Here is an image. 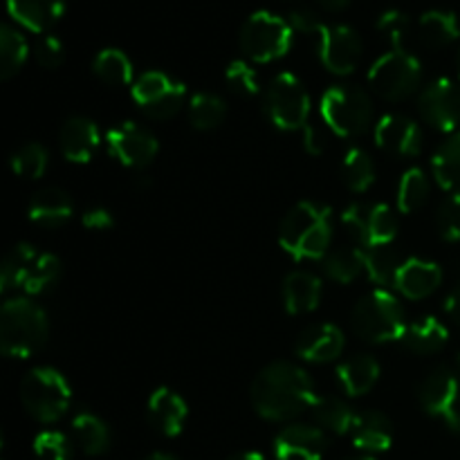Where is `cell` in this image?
Returning a JSON list of instances; mask_svg holds the SVG:
<instances>
[{
    "label": "cell",
    "mask_w": 460,
    "mask_h": 460,
    "mask_svg": "<svg viewBox=\"0 0 460 460\" xmlns=\"http://www.w3.org/2000/svg\"><path fill=\"white\" fill-rule=\"evenodd\" d=\"M460 22L456 13L443 12V9H431L425 12L418 21V39L425 48L443 49L458 40Z\"/></svg>",
    "instance_id": "484cf974"
},
{
    "label": "cell",
    "mask_w": 460,
    "mask_h": 460,
    "mask_svg": "<svg viewBox=\"0 0 460 460\" xmlns=\"http://www.w3.org/2000/svg\"><path fill=\"white\" fill-rule=\"evenodd\" d=\"M319 112L328 128L340 137H358L373 121V102L355 85H332L319 102Z\"/></svg>",
    "instance_id": "52a82bcc"
},
{
    "label": "cell",
    "mask_w": 460,
    "mask_h": 460,
    "mask_svg": "<svg viewBox=\"0 0 460 460\" xmlns=\"http://www.w3.org/2000/svg\"><path fill=\"white\" fill-rule=\"evenodd\" d=\"M61 277V261L48 252L36 250L30 243H18L3 261L0 288L3 292L22 290L25 295H40L49 290Z\"/></svg>",
    "instance_id": "277c9868"
},
{
    "label": "cell",
    "mask_w": 460,
    "mask_h": 460,
    "mask_svg": "<svg viewBox=\"0 0 460 460\" xmlns=\"http://www.w3.org/2000/svg\"><path fill=\"white\" fill-rule=\"evenodd\" d=\"M313 416L319 425L331 429L332 434H350L355 420H358V413L353 411V407L341 398H335V395H322V398L317 395L313 404Z\"/></svg>",
    "instance_id": "f546056e"
},
{
    "label": "cell",
    "mask_w": 460,
    "mask_h": 460,
    "mask_svg": "<svg viewBox=\"0 0 460 460\" xmlns=\"http://www.w3.org/2000/svg\"><path fill=\"white\" fill-rule=\"evenodd\" d=\"M27 57H30V45L25 36L12 25L0 27V79L7 81L18 75Z\"/></svg>",
    "instance_id": "1f68e13d"
},
{
    "label": "cell",
    "mask_w": 460,
    "mask_h": 460,
    "mask_svg": "<svg viewBox=\"0 0 460 460\" xmlns=\"http://www.w3.org/2000/svg\"><path fill=\"white\" fill-rule=\"evenodd\" d=\"M322 299V281L313 272H296L288 274L283 281V305L290 314L313 313Z\"/></svg>",
    "instance_id": "d4e9b609"
},
{
    "label": "cell",
    "mask_w": 460,
    "mask_h": 460,
    "mask_svg": "<svg viewBox=\"0 0 460 460\" xmlns=\"http://www.w3.org/2000/svg\"><path fill=\"white\" fill-rule=\"evenodd\" d=\"M250 398L261 418L286 422L313 409L317 395L304 368L292 362H272L254 377Z\"/></svg>",
    "instance_id": "6da1fadb"
},
{
    "label": "cell",
    "mask_w": 460,
    "mask_h": 460,
    "mask_svg": "<svg viewBox=\"0 0 460 460\" xmlns=\"http://www.w3.org/2000/svg\"><path fill=\"white\" fill-rule=\"evenodd\" d=\"M227 460H265V458L261 456L259 452H241V454H234V456Z\"/></svg>",
    "instance_id": "f5cc1de1"
},
{
    "label": "cell",
    "mask_w": 460,
    "mask_h": 460,
    "mask_svg": "<svg viewBox=\"0 0 460 460\" xmlns=\"http://www.w3.org/2000/svg\"><path fill=\"white\" fill-rule=\"evenodd\" d=\"M395 236H398V218L394 209L389 205H371L367 247H389Z\"/></svg>",
    "instance_id": "f35d334b"
},
{
    "label": "cell",
    "mask_w": 460,
    "mask_h": 460,
    "mask_svg": "<svg viewBox=\"0 0 460 460\" xmlns=\"http://www.w3.org/2000/svg\"><path fill=\"white\" fill-rule=\"evenodd\" d=\"M362 460H373V458H362Z\"/></svg>",
    "instance_id": "6f0895ef"
},
{
    "label": "cell",
    "mask_w": 460,
    "mask_h": 460,
    "mask_svg": "<svg viewBox=\"0 0 460 460\" xmlns=\"http://www.w3.org/2000/svg\"><path fill=\"white\" fill-rule=\"evenodd\" d=\"M72 211H75V205L70 196L58 187H45L36 191L27 207L31 223L43 225V227H58L72 218Z\"/></svg>",
    "instance_id": "603a6c76"
},
{
    "label": "cell",
    "mask_w": 460,
    "mask_h": 460,
    "mask_svg": "<svg viewBox=\"0 0 460 460\" xmlns=\"http://www.w3.org/2000/svg\"><path fill=\"white\" fill-rule=\"evenodd\" d=\"M362 259L364 272L376 286H380L382 290L386 286H394L400 263L389 247H362Z\"/></svg>",
    "instance_id": "d590c367"
},
{
    "label": "cell",
    "mask_w": 460,
    "mask_h": 460,
    "mask_svg": "<svg viewBox=\"0 0 460 460\" xmlns=\"http://www.w3.org/2000/svg\"><path fill=\"white\" fill-rule=\"evenodd\" d=\"M409 27H411V22H409L407 13L398 12V9H386V12L377 18V30L391 40L394 49H404L402 45L404 40H407Z\"/></svg>",
    "instance_id": "ee69618b"
},
{
    "label": "cell",
    "mask_w": 460,
    "mask_h": 460,
    "mask_svg": "<svg viewBox=\"0 0 460 460\" xmlns=\"http://www.w3.org/2000/svg\"><path fill=\"white\" fill-rule=\"evenodd\" d=\"M21 402L34 420L49 425L66 416L72 402V389L54 368H31L21 382Z\"/></svg>",
    "instance_id": "5b68a950"
},
{
    "label": "cell",
    "mask_w": 460,
    "mask_h": 460,
    "mask_svg": "<svg viewBox=\"0 0 460 460\" xmlns=\"http://www.w3.org/2000/svg\"><path fill=\"white\" fill-rule=\"evenodd\" d=\"M445 310H447V314L452 317V322H456L460 326V283L449 292L447 301H445Z\"/></svg>",
    "instance_id": "f907efd6"
},
{
    "label": "cell",
    "mask_w": 460,
    "mask_h": 460,
    "mask_svg": "<svg viewBox=\"0 0 460 460\" xmlns=\"http://www.w3.org/2000/svg\"><path fill=\"white\" fill-rule=\"evenodd\" d=\"M341 175H344V184L350 191L364 193L376 182V164L367 151L350 148L344 157V164H341Z\"/></svg>",
    "instance_id": "d6a6232c"
},
{
    "label": "cell",
    "mask_w": 460,
    "mask_h": 460,
    "mask_svg": "<svg viewBox=\"0 0 460 460\" xmlns=\"http://www.w3.org/2000/svg\"><path fill=\"white\" fill-rule=\"evenodd\" d=\"M418 111L431 128L456 133L460 126V84L449 76L431 81L418 97Z\"/></svg>",
    "instance_id": "4fadbf2b"
},
{
    "label": "cell",
    "mask_w": 460,
    "mask_h": 460,
    "mask_svg": "<svg viewBox=\"0 0 460 460\" xmlns=\"http://www.w3.org/2000/svg\"><path fill=\"white\" fill-rule=\"evenodd\" d=\"M189 407L182 395H178L171 389H157L148 398V422L153 429L160 431L166 438H175L182 434L187 425Z\"/></svg>",
    "instance_id": "44dd1931"
},
{
    "label": "cell",
    "mask_w": 460,
    "mask_h": 460,
    "mask_svg": "<svg viewBox=\"0 0 460 460\" xmlns=\"http://www.w3.org/2000/svg\"><path fill=\"white\" fill-rule=\"evenodd\" d=\"M7 12L25 30L45 34L61 21L66 0H7Z\"/></svg>",
    "instance_id": "7402d4cb"
},
{
    "label": "cell",
    "mask_w": 460,
    "mask_h": 460,
    "mask_svg": "<svg viewBox=\"0 0 460 460\" xmlns=\"http://www.w3.org/2000/svg\"><path fill=\"white\" fill-rule=\"evenodd\" d=\"M434 178L447 193H460V130L449 135L431 160Z\"/></svg>",
    "instance_id": "f1b7e54d"
},
{
    "label": "cell",
    "mask_w": 460,
    "mask_h": 460,
    "mask_svg": "<svg viewBox=\"0 0 460 460\" xmlns=\"http://www.w3.org/2000/svg\"><path fill=\"white\" fill-rule=\"evenodd\" d=\"M72 434H75L76 443L84 449L88 456H99L111 447V431L108 425L99 416L90 411L76 413L72 420Z\"/></svg>",
    "instance_id": "4dcf8cb0"
},
{
    "label": "cell",
    "mask_w": 460,
    "mask_h": 460,
    "mask_svg": "<svg viewBox=\"0 0 460 460\" xmlns=\"http://www.w3.org/2000/svg\"><path fill=\"white\" fill-rule=\"evenodd\" d=\"M295 350L304 362H332L344 350V332L335 323H317V326H310L308 331L301 332Z\"/></svg>",
    "instance_id": "ffe728a7"
},
{
    "label": "cell",
    "mask_w": 460,
    "mask_h": 460,
    "mask_svg": "<svg viewBox=\"0 0 460 460\" xmlns=\"http://www.w3.org/2000/svg\"><path fill=\"white\" fill-rule=\"evenodd\" d=\"M326 436L313 425H288L274 438L277 460H322L326 452Z\"/></svg>",
    "instance_id": "e0dca14e"
},
{
    "label": "cell",
    "mask_w": 460,
    "mask_h": 460,
    "mask_svg": "<svg viewBox=\"0 0 460 460\" xmlns=\"http://www.w3.org/2000/svg\"><path fill=\"white\" fill-rule=\"evenodd\" d=\"M49 335L48 314L25 296L3 304L0 310V350L12 359H27L39 353Z\"/></svg>",
    "instance_id": "3957f363"
},
{
    "label": "cell",
    "mask_w": 460,
    "mask_h": 460,
    "mask_svg": "<svg viewBox=\"0 0 460 460\" xmlns=\"http://www.w3.org/2000/svg\"><path fill=\"white\" fill-rule=\"evenodd\" d=\"M404 310L400 301L389 290H373L371 295L358 301L353 310V331L371 344L402 340Z\"/></svg>",
    "instance_id": "8992f818"
},
{
    "label": "cell",
    "mask_w": 460,
    "mask_h": 460,
    "mask_svg": "<svg viewBox=\"0 0 460 460\" xmlns=\"http://www.w3.org/2000/svg\"><path fill=\"white\" fill-rule=\"evenodd\" d=\"M48 169V151L40 144L30 142L12 155V171L18 178L36 180Z\"/></svg>",
    "instance_id": "ab89813d"
},
{
    "label": "cell",
    "mask_w": 460,
    "mask_h": 460,
    "mask_svg": "<svg viewBox=\"0 0 460 460\" xmlns=\"http://www.w3.org/2000/svg\"><path fill=\"white\" fill-rule=\"evenodd\" d=\"M304 148L310 155H322L323 148H326V137L322 135V130L317 126L308 124L304 128Z\"/></svg>",
    "instance_id": "681fc988"
},
{
    "label": "cell",
    "mask_w": 460,
    "mask_h": 460,
    "mask_svg": "<svg viewBox=\"0 0 460 460\" xmlns=\"http://www.w3.org/2000/svg\"><path fill=\"white\" fill-rule=\"evenodd\" d=\"M81 223H84V227L90 229V232H106V229L112 227L115 220H112V214L108 209H103V207H94V209L85 211Z\"/></svg>",
    "instance_id": "c3c4849f"
},
{
    "label": "cell",
    "mask_w": 460,
    "mask_h": 460,
    "mask_svg": "<svg viewBox=\"0 0 460 460\" xmlns=\"http://www.w3.org/2000/svg\"><path fill=\"white\" fill-rule=\"evenodd\" d=\"M36 460H72V445L61 431H40L34 438Z\"/></svg>",
    "instance_id": "7bdbcfd3"
},
{
    "label": "cell",
    "mask_w": 460,
    "mask_h": 460,
    "mask_svg": "<svg viewBox=\"0 0 460 460\" xmlns=\"http://www.w3.org/2000/svg\"><path fill=\"white\" fill-rule=\"evenodd\" d=\"M288 22H290L292 30L301 31V34H317L319 27L323 25V22L319 21L313 12H308V9H296V12H292L290 21Z\"/></svg>",
    "instance_id": "7dc6e473"
},
{
    "label": "cell",
    "mask_w": 460,
    "mask_h": 460,
    "mask_svg": "<svg viewBox=\"0 0 460 460\" xmlns=\"http://www.w3.org/2000/svg\"><path fill=\"white\" fill-rule=\"evenodd\" d=\"M265 112L279 130H304L310 115V97L304 84L290 72L274 76L265 88Z\"/></svg>",
    "instance_id": "30bf717a"
},
{
    "label": "cell",
    "mask_w": 460,
    "mask_h": 460,
    "mask_svg": "<svg viewBox=\"0 0 460 460\" xmlns=\"http://www.w3.org/2000/svg\"><path fill=\"white\" fill-rule=\"evenodd\" d=\"M144 460H180V458L171 456V454H151V456H146Z\"/></svg>",
    "instance_id": "db71d44e"
},
{
    "label": "cell",
    "mask_w": 460,
    "mask_h": 460,
    "mask_svg": "<svg viewBox=\"0 0 460 460\" xmlns=\"http://www.w3.org/2000/svg\"><path fill=\"white\" fill-rule=\"evenodd\" d=\"M331 209L313 200L292 207L279 225V245L295 261L323 259L331 247Z\"/></svg>",
    "instance_id": "7a4b0ae2"
},
{
    "label": "cell",
    "mask_w": 460,
    "mask_h": 460,
    "mask_svg": "<svg viewBox=\"0 0 460 460\" xmlns=\"http://www.w3.org/2000/svg\"><path fill=\"white\" fill-rule=\"evenodd\" d=\"M429 196V180L420 169H409L398 182V209L413 214L420 209Z\"/></svg>",
    "instance_id": "74e56055"
},
{
    "label": "cell",
    "mask_w": 460,
    "mask_h": 460,
    "mask_svg": "<svg viewBox=\"0 0 460 460\" xmlns=\"http://www.w3.org/2000/svg\"><path fill=\"white\" fill-rule=\"evenodd\" d=\"M292 27L281 16L254 12L241 27V49L256 63H270L286 57L292 48Z\"/></svg>",
    "instance_id": "ba28073f"
},
{
    "label": "cell",
    "mask_w": 460,
    "mask_h": 460,
    "mask_svg": "<svg viewBox=\"0 0 460 460\" xmlns=\"http://www.w3.org/2000/svg\"><path fill=\"white\" fill-rule=\"evenodd\" d=\"M456 367H458V373H460V353H458V358H456Z\"/></svg>",
    "instance_id": "11a10c76"
},
{
    "label": "cell",
    "mask_w": 460,
    "mask_h": 460,
    "mask_svg": "<svg viewBox=\"0 0 460 460\" xmlns=\"http://www.w3.org/2000/svg\"><path fill=\"white\" fill-rule=\"evenodd\" d=\"M418 400L427 416L438 418L449 431L460 434V377L440 367L422 380Z\"/></svg>",
    "instance_id": "8fae6325"
},
{
    "label": "cell",
    "mask_w": 460,
    "mask_h": 460,
    "mask_svg": "<svg viewBox=\"0 0 460 460\" xmlns=\"http://www.w3.org/2000/svg\"><path fill=\"white\" fill-rule=\"evenodd\" d=\"M323 270H326L328 279H332L335 283H353L359 277V272L364 270V259H362V247L358 250H335L331 254H326L323 259Z\"/></svg>",
    "instance_id": "8d00e7d4"
},
{
    "label": "cell",
    "mask_w": 460,
    "mask_h": 460,
    "mask_svg": "<svg viewBox=\"0 0 460 460\" xmlns=\"http://www.w3.org/2000/svg\"><path fill=\"white\" fill-rule=\"evenodd\" d=\"M368 214H371V205H362V202H355L349 209L341 214V225L349 232V236L353 241H358L359 245L367 247L368 243Z\"/></svg>",
    "instance_id": "f6af8a7d"
},
{
    "label": "cell",
    "mask_w": 460,
    "mask_h": 460,
    "mask_svg": "<svg viewBox=\"0 0 460 460\" xmlns=\"http://www.w3.org/2000/svg\"><path fill=\"white\" fill-rule=\"evenodd\" d=\"M225 81H227L229 90L236 93L238 97H256L261 93L259 76L247 61L229 63L227 70H225Z\"/></svg>",
    "instance_id": "60d3db41"
},
{
    "label": "cell",
    "mask_w": 460,
    "mask_h": 460,
    "mask_svg": "<svg viewBox=\"0 0 460 460\" xmlns=\"http://www.w3.org/2000/svg\"><path fill=\"white\" fill-rule=\"evenodd\" d=\"M99 142H102V135H99L97 124L88 117H70L58 133V146H61L63 157L75 164H85L93 160Z\"/></svg>",
    "instance_id": "d6986e66"
},
{
    "label": "cell",
    "mask_w": 460,
    "mask_h": 460,
    "mask_svg": "<svg viewBox=\"0 0 460 460\" xmlns=\"http://www.w3.org/2000/svg\"><path fill=\"white\" fill-rule=\"evenodd\" d=\"M443 283V270L425 259H407L395 272V290L411 301L427 299Z\"/></svg>",
    "instance_id": "ac0fdd59"
},
{
    "label": "cell",
    "mask_w": 460,
    "mask_h": 460,
    "mask_svg": "<svg viewBox=\"0 0 460 460\" xmlns=\"http://www.w3.org/2000/svg\"><path fill=\"white\" fill-rule=\"evenodd\" d=\"M376 142L382 151L400 157H413L422 148V133L413 119L400 112H389L376 124Z\"/></svg>",
    "instance_id": "2e32d148"
},
{
    "label": "cell",
    "mask_w": 460,
    "mask_h": 460,
    "mask_svg": "<svg viewBox=\"0 0 460 460\" xmlns=\"http://www.w3.org/2000/svg\"><path fill=\"white\" fill-rule=\"evenodd\" d=\"M353 445L362 452H386L394 443V425L389 418L380 411L358 413L353 431H350Z\"/></svg>",
    "instance_id": "cb8c5ba5"
},
{
    "label": "cell",
    "mask_w": 460,
    "mask_h": 460,
    "mask_svg": "<svg viewBox=\"0 0 460 460\" xmlns=\"http://www.w3.org/2000/svg\"><path fill=\"white\" fill-rule=\"evenodd\" d=\"M319 3H322L328 12H341V9L349 7L350 0H319Z\"/></svg>",
    "instance_id": "816d5d0a"
},
{
    "label": "cell",
    "mask_w": 460,
    "mask_h": 460,
    "mask_svg": "<svg viewBox=\"0 0 460 460\" xmlns=\"http://www.w3.org/2000/svg\"><path fill=\"white\" fill-rule=\"evenodd\" d=\"M227 117V106L220 97L209 93L193 94L189 102V121L196 130H214Z\"/></svg>",
    "instance_id": "e575fe53"
},
{
    "label": "cell",
    "mask_w": 460,
    "mask_h": 460,
    "mask_svg": "<svg viewBox=\"0 0 460 460\" xmlns=\"http://www.w3.org/2000/svg\"><path fill=\"white\" fill-rule=\"evenodd\" d=\"M34 57L40 67H45V70H57L66 61V48H63V43L57 36L48 34L36 43Z\"/></svg>",
    "instance_id": "bcb514c9"
},
{
    "label": "cell",
    "mask_w": 460,
    "mask_h": 460,
    "mask_svg": "<svg viewBox=\"0 0 460 460\" xmlns=\"http://www.w3.org/2000/svg\"><path fill=\"white\" fill-rule=\"evenodd\" d=\"M106 142L111 155L119 164L130 166V169H142V166L151 164L155 160L157 151H160L155 135L151 130L142 128V126L133 124V121H126V124L108 130Z\"/></svg>",
    "instance_id": "9a60e30c"
},
{
    "label": "cell",
    "mask_w": 460,
    "mask_h": 460,
    "mask_svg": "<svg viewBox=\"0 0 460 460\" xmlns=\"http://www.w3.org/2000/svg\"><path fill=\"white\" fill-rule=\"evenodd\" d=\"M93 70L108 85H128L133 81V63L121 49H102L94 57Z\"/></svg>",
    "instance_id": "836d02e7"
},
{
    "label": "cell",
    "mask_w": 460,
    "mask_h": 460,
    "mask_svg": "<svg viewBox=\"0 0 460 460\" xmlns=\"http://www.w3.org/2000/svg\"><path fill=\"white\" fill-rule=\"evenodd\" d=\"M187 88L160 70L144 72L133 84V99L151 119H171L182 108Z\"/></svg>",
    "instance_id": "7c38bea8"
},
{
    "label": "cell",
    "mask_w": 460,
    "mask_h": 460,
    "mask_svg": "<svg viewBox=\"0 0 460 460\" xmlns=\"http://www.w3.org/2000/svg\"><path fill=\"white\" fill-rule=\"evenodd\" d=\"M319 61L332 75H350L362 58V39L349 25H322L317 31Z\"/></svg>",
    "instance_id": "5bb4252c"
},
{
    "label": "cell",
    "mask_w": 460,
    "mask_h": 460,
    "mask_svg": "<svg viewBox=\"0 0 460 460\" xmlns=\"http://www.w3.org/2000/svg\"><path fill=\"white\" fill-rule=\"evenodd\" d=\"M458 75H460V52H458Z\"/></svg>",
    "instance_id": "9f6ffc18"
},
{
    "label": "cell",
    "mask_w": 460,
    "mask_h": 460,
    "mask_svg": "<svg viewBox=\"0 0 460 460\" xmlns=\"http://www.w3.org/2000/svg\"><path fill=\"white\" fill-rule=\"evenodd\" d=\"M449 340V331L445 328L443 322H438L436 317H422L418 319L416 323L404 328L402 344L407 346L409 350L418 355H431L438 353Z\"/></svg>",
    "instance_id": "83f0119b"
},
{
    "label": "cell",
    "mask_w": 460,
    "mask_h": 460,
    "mask_svg": "<svg viewBox=\"0 0 460 460\" xmlns=\"http://www.w3.org/2000/svg\"><path fill=\"white\" fill-rule=\"evenodd\" d=\"M337 380L349 395H364L380 380V364L373 355H353L340 364Z\"/></svg>",
    "instance_id": "4316f807"
},
{
    "label": "cell",
    "mask_w": 460,
    "mask_h": 460,
    "mask_svg": "<svg viewBox=\"0 0 460 460\" xmlns=\"http://www.w3.org/2000/svg\"><path fill=\"white\" fill-rule=\"evenodd\" d=\"M436 227L443 241H460V193H447L436 214Z\"/></svg>",
    "instance_id": "b9f144b4"
},
{
    "label": "cell",
    "mask_w": 460,
    "mask_h": 460,
    "mask_svg": "<svg viewBox=\"0 0 460 460\" xmlns=\"http://www.w3.org/2000/svg\"><path fill=\"white\" fill-rule=\"evenodd\" d=\"M422 79V66L407 49H391L382 54L368 70V85L386 102H402L411 97Z\"/></svg>",
    "instance_id": "9c48e42d"
}]
</instances>
